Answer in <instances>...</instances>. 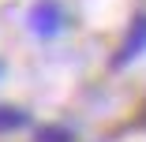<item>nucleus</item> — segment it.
I'll return each instance as SVG.
<instances>
[{"instance_id":"f257e3e1","label":"nucleus","mask_w":146,"mask_h":142,"mask_svg":"<svg viewBox=\"0 0 146 142\" xmlns=\"http://www.w3.org/2000/svg\"><path fill=\"white\" fill-rule=\"evenodd\" d=\"M30 26H34V34H38V38H56V34L68 26L64 8L56 4V0H41V4L30 11Z\"/></svg>"},{"instance_id":"7ed1b4c3","label":"nucleus","mask_w":146,"mask_h":142,"mask_svg":"<svg viewBox=\"0 0 146 142\" xmlns=\"http://www.w3.org/2000/svg\"><path fill=\"white\" fill-rule=\"evenodd\" d=\"M23 124H26V112H15V108L0 105V131H11V127H23Z\"/></svg>"},{"instance_id":"20e7f679","label":"nucleus","mask_w":146,"mask_h":142,"mask_svg":"<svg viewBox=\"0 0 146 142\" xmlns=\"http://www.w3.org/2000/svg\"><path fill=\"white\" fill-rule=\"evenodd\" d=\"M38 142H75V138H71L64 127H45V131L38 135Z\"/></svg>"},{"instance_id":"39448f33","label":"nucleus","mask_w":146,"mask_h":142,"mask_svg":"<svg viewBox=\"0 0 146 142\" xmlns=\"http://www.w3.org/2000/svg\"><path fill=\"white\" fill-rule=\"evenodd\" d=\"M0 71H4V67H0Z\"/></svg>"},{"instance_id":"f03ea898","label":"nucleus","mask_w":146,"mask_h":142,"mask_svg":"<svg viewBox=\"0 0 146 142\" xmlns=\"http://www.w3.org/2000/svg\"><path fill=\"white\" fill-rule=\"evenodd\" d=\"M142 52H146V15H139V19L131 22V30H127V38H124L120 52L112 56V67H124V64H131L135 56H142Z\"/></svg>"}]
</instances>
